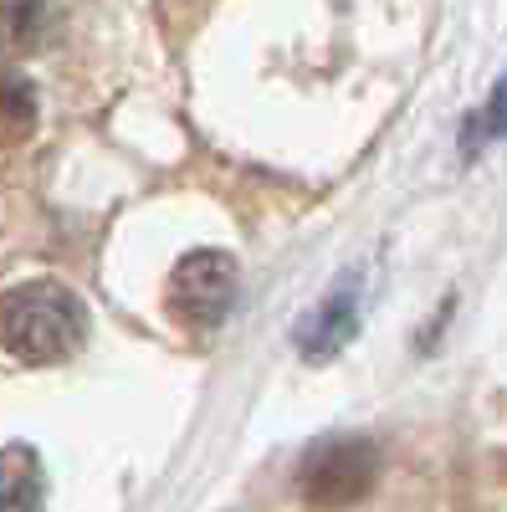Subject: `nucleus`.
Here are the masks:
<instances>
[{"label": "nucleus", "mask_w": 507, "mask_h": 512, "mask_svg": "<svg viewBox=\"0 0 507 512\" xmlns=\"http://www.w3.org/2000/svg\"><path fill=\"white\" fill-rule=\"evenodd\" d=\"M36 123V93L21 77H0V144H16Z\"/></svg>", "instance_id": "nucleus-6"}, {"label": "nucleus", "mask_w": 507, "mask_h": 512, "mask_svg": "<svg viewBox=\"0 0 507 512\" xmlns=\"http://www.w3.org/2000/svg\"><path fill=\"white\" fill-rule=\"evenodd\" d=\"M477 139H507V72H502V82L492 88V98H487V108L472 118V128H467V144H477Z\"/></svg>", "instance_id": "nucleus-7"}, {"label": "nucleus", "mask_w": 507, "mask_h": 512, "mask_svg": "<svg viewBox=\"0 0 507 512\" xmlns=\"http://www.w3.org/2000/svg\"><path fill=\"white\" fill-rule=\"evenodd\" d=\"M236 297V262L226 251H190L169 272V313L190 328H216Z\"/></svg>", "instance_id": "nucleus-3"}, {"label": "nucleus", "mask_w": 507, "mask_h": 512, "mask_svg": "<svg viewBox=\"0 0 507 512\" xmlns=\"http://www.w3.org/2000/svg\"><path fill=\"white\" fill-rule=\"evenodd\" d=\"M88 338V313L62 282H21L0 297V349L21 364H62Z\"/></svg>", "instance_id": "nucleus-1"}, {"label": "nucleus", "mask_w": 507, "mask_h": 512, "mask_svg": "<svg viewBox=\"0 0 507 512\" xmlns=\"http://www.w3.org/2000/svg\"><path fill=\"white\" fill-rule=\"evenodd\" d=\"M47 31H52V0H6V6H0V36H6L16 52L41 47Z\"/></svg>", "instance_id": "nucleus-5"}, {"label": "nucleus", "mask_w": 507, "mask_h": 512, "mask_svg": "<svg viewBox=\"0 0 507 512\" xmlns=\"http://www.w3.org/2000/svg\"><path fill=\"white\" fill-rule=\"evenodd\" d=\"M41 461L31 446L0 451V512H41Z\"/></svg>", "instance_id": "nucleus-4"}, {"label": "nucleus", "mask_w": 507, "mask_h": 512, "mask_svg": "<svg viewBox=\"0 0 507 512\" xmlns=\"http://www.w3.org/2000/svg\"><path fill=\"white\" fill-rule=\"evenodd\" d=\"M374 477H379V451L364 436L318 441L303 456V466H298L303 497L318 502V507H349V502H359L374 487Z\"/></svg>", "instance_id": "nucleus-2"}]
</instances>
